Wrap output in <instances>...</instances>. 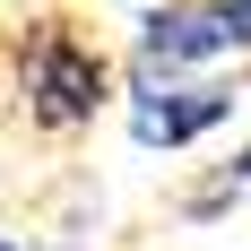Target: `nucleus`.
<instances>
[{"mask_svg": "<svg viewBox=\"0 0 251 251\" xmlns=\"http://www.w3.org/2000/svg\"><path fill=\"white\" fill-rule=\"evenodd\" d=\"M234 104H243V78L234 70H182V78H122V122L130 139L148 156H182L217 139L234 122Z\"/></svg>", "mask_w": 251, "mask_h": 251, "instance_id": "3", "label": "nucleus"}, {"mask_svg": "<svg viewBox=\"0 0 251 251\" xmlns=\"http://www.w3.org/2000/svg\"><path fill=\"white\" fill-rule=\"evenodd\" d=\"M251 61V0H156L130 26L122 78H182Z\"/></svg>", "mask_w": 251, "mask_h": 251, "instance_id": "2", "label": "nucleus"}, {"mask_svg": "<svg viewBox=\"0 0 251 251\" xmlns=\"http://www.w3.org/2000/svg\"><path fill=\"white\" fill-rule=\"evenodd\" d=\"M234 208H251V148H234L226 165H208V174L182 191V217H191V226H208V217H234Z\"/></svg>", "mask_w": 251, "mask_h": 251, "instance_id": "4", "label": "nucleus"}, {"mask_svg": "<svg viewBox=\"0 0 251 251\" xmlns=\"http://www.w3.org/2000/svg\"><path fill=\"white\" fill-rule=\"evenodd\" d=\"M0 96L26 122V139H87L122 104V61L87 18L70 9H26L0 35Z\"/></svg>", "mask_w": 251, "mask_h": 251, "instance_id": "1", "label": "nucleus"}, {"mask_svg": "<svg viewBox=\"0 0 251 251\" xmlns=\"http://www.w3.org/2000/svg\"><path fill=\"white\" fill-rule=\"evenodd\" d=\"M0 251H26V243H18V234H0Z\"/></svg>", "mask_w": 251, "mask_h": 251, "instance_id": "5", "label": "nucleus"}]
</instances>
